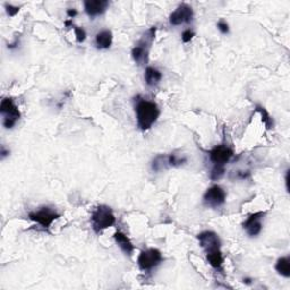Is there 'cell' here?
Segmentation results:
<instances>
[{
  "label": "cell",
  "instance_id": "cell-24",
  "mask_svg": "<svg viewBox=\"0 0 290 290\" xmlns=\"http://www.w3.org/2000/svg\"><path fill=\"white\" fill-rule=\"evenodd\" d=\"M6 12L8 14V16L13 17L15 16L16 14L20 12V7H16V6H13V5H8V3H6Z\"/></svg>",
  "mask_w": 290,
  "mask_h": 290
},
{
  "label": "cell",
  "instance_id": "cell-3",
  "mask_svg": "<svg viewBox=\"0 0 290 290\" xmlns=\"http://www.w3.org/2000/svg\"><path fill=\"white\" fill-rule=\"evenodd\" d=\"M155 31H157V27L155 26L147 30L146 33L142 36V39L136 43L135 47H134L132 50L133 59L137 65H140V66L141 65L147 64L150 49L155 38Z\"/></svg>",
  "mask_w": 290,
  "mask_h": 290
},
{
  "label": "cell",
  "instance_id": "cell-11",
  "mask_svg": "<svg viewBox=\"0 0 290 290\" xmlns=\"http://www.w3.org/2000/svg\"><path fill=\"white\" fill-rule=\"evenodd\" d=\"M266 216V212L259 211L253 213L249 216L244 223H242V228H244L246 233L251 237H256L261 234V231L263 229V223L262 221Z\"/></svg>",
  "mask_w": 290,
  "mask_h": 290
},
{
  "label": "cell",
  "instance_id": "cell-9",
  "mask_svg": "<svg viewBox=\"0 0 290 290\" xmlns=\"http://www.w3.org/2000/svg\"><path fill=\"white\" fill-rule=\"evenodd\" d=\"M194 12L191 6L187 3H181L177 7L175 12L171 13L169 17V22L172 26H180L183 24H188L193 21Z\"/></svg>",
  "mask_w": 290,
  "mask_h": 290
},
{
  "label": "cell",
  "instance_id": "cell-21",
  "mask_svg": "<svg viewBox=\"0 0 290 290\" xmlns=\"http://www.w3.org/2000/svg\"><path fill=\"white\" fill-rule=\"evenodd\" d=\"M226 172V167L223 166H213V168L210 172V178L211 180H220L224 176Z\"/></svg>",
  "mask_w": 290,
  "mask_h": 290
},
{
  "label": "cell",
  "instance_id": "cell-17",
  "mask_svg": "<svg viewBox=\"0 0 290 290\" xmlns=\"http://www.w3.org/2000/svg\"><path fill=\"white\" fill-rule=\"evenodd\" d=\"M274 267H275V271H277L280 275H282V277L289 278L290 277V257L282 256L280 259H278Z\"/></svg>",
  "mask_w": 290,
  "mask_h": 290
},
{
  "label": "cell",
  "instance_id": "cell-5",
  "mask_svg": "<svg viewBox=\"0 0 290 290\" xmlns=\"http://www.w3.org/2000/svg\"><path fill=\"white\" fill-rule=\"evenodd\" d=\"M163 261L162 254L157 248H148L140 253L137 257V266L143 272H150L155 269Z\"/></svg>",
  "mask_w": 290,
  "mask_h": 290
},
{
  "label": "cell",
  "instance_id": "cell-18",
  "mask_svg": "<svg viewBox=\"0 0 290 290\" xmlns=\"http://www.w3.org/2000/svg\"><path fill=\"white\" fill-rule=\"evenodd\" d=\"M256 111L260 112L261 114V117H262V121L264 126H266V129H271L274 127V121H273V118L271 117L269 112H267L266 109L261 106H256Z\"/></svg>",
  "mask_w": 290,
  "mask_h": 290
},
{
  "label": "cell",
  "instance_id": "cell-27",
  "mask_svg": "<svg viewBox=\"0 0 290 290\" xmlns=\"http://www.w3.org/2000/svg\"><path fill=\"white\" fill-rule=\"evenodd\" d=\"M18 43H20V42H18V40L16 39V40H15V42H14V43H10V45H8V49H10V50L15 49L16 47L18 46Z\"/></svg>",
  "mask_w": 290,
  "mask_h": 290
},
{
  "label": "cell",
  "instance_id": "cell-16",
  "mask_svg": "<svg viewBox=\"0 0 290 290\" xmlns=\"http://www.w3.org/2000/svg\"><path fill=\"white\" fill-rule=\"evenodd\" d=\"M205 254H206V260H208L210 266L217 271H222L224 259L221 249H216V251H212Z\"/></svg>",
  "mask_w": 290,
  "mask_h": 290
},
{
  "label": "cell",
  "instance_id": "cell-10",
  "mask_svg": "<svg viewBox=\"0 0 290 290\" xmlns=\"http://www.w3.org/2000/svg\"><path fill=\"white\" fill-rule=\"evenodd\" d=\"M199 246L204 249L205 253L221 249V239L215 231L205 230L197 236Z\"/></svg>",
  "mask_w": 290,
  "mask_h": 290
},
{
  "label": "cell",
  "instance_id": "cell-22",
  "mask_svg": "<svg viewBox=\"0 0 290 290\" xmlns=\"http://www.w3.org/2000/svg\"><path fill=\"white\" fill-rule=\"evenodd\" d=\"M194 36H195V32L193 30H191V28H187V30H185L183 33H181V41L184 43H187L190 42Z\"/></svg>",
  "mask_w": 290,
  "mask_h": 290
},
{
  "label": "cell",
  "instance_id": "cell-15",
  "mask_svg": "<svg viewBox=\"0 0 290 290\" xmlns=\"http://www.w3.org/2000/svg\"><path fill=\"white\" fill-rule=\"evenodd\" d=\"M94 43H96L97 49H99V50H107V49L110 48L111 45H112L111 31L103 30V31L99 32V33H97Z\"/></svg>",
  "mask_w": 290,
  "mask_h": 290
},
{
  "label": "cell",
  "instance_id": "cell-20",
  "mask_svg": "<svg viewBox=\"0 0 290 290\" xmlns=\"http://www.w3.org/2000/svg\"><path fill=\"white\" fill-rule=\"evenodd\" d=\"M65 25H66V26H72V28H74V30H75V34H76V40H77V42L82 43V42L85 41V39H86V32H85L84 28L75 26V25L72 24V20L65 22Z\"/></svg>",
  "mask_w": 290,
  "mask_h": 290
},
{
  "label": "cell",
  "instance_id": "cell-26",
  "mask_svg": "<svg viewBox=\"0 0 290 290\" xmlns=\"http://www.w3.org/2000/svg\"><path fill=\"white\" fill-rule=\"evenodd\" d=\"M9 153H10V151H9V150L7 151V150H5V147H3V146L1 147V159H2V160H3V159H5V158L7 157V155H8Z\"/></svg>",
  "mask_w": 290,
  "mask_h": 290
},
{
  "label": "cell",
  "instance_id": "cell-19",
  "mask_svg": "<svg viewBox=\"0 0 290 290\" xmlns=\"http://www.w3.org/2000/svg\"><path fill=\"white\" fill-rule=\"evenodd\" d=\"M167 162H168L169 167H180L187 162V158L177 155L176 153H171L167 155Z\"/></svg>",
  "mask_w": 290,
  "mask_h": 290
},
{
  "label": "cell",
  "instance_id": "cell-8",
  "mask_svg": "<svg viewBox=\"0 0 290 290\" xmlns=\"http://www.w3.org/2000/svg\"><path fill=\"white\" fill-rule=\"evenodd\" d=\"M234 157V150L226 144L217 145L209 152V159L213 163V166L226 167L230 159Z\"/></svg>",
  "mask_w": 290,
  "mask_h": 290
},
{
  "label": "cell",
  "instance_id": "cell-14",
  "mask_svg": "<svg viewBox=\"0 0 290 290\" xmlns=\"http://www.w3.org/2000/svg\"><path fill=\"white\" fill-rule=\"evenodd\" d=\"M144 79L147 86H150V88H155V86H158L159 83L161 82L162 72L159 71L158 68L147 66L145 68Z\"/></svg>",
  "mask_w": 290,
  "mask_h": 290
},
{
  "label": "cell",
  "instance_id": "cell-25",
  "mask_svg": "<svg viewBox=\"0 0 290 290\" xmlns=\"http://www.w3.org/2000/svg\"><path fill=\"white\" fill-rule=\"evenodd\" d=\"M77 14H78V12L76 9H74V8L67 10V16L70 17V18H74L76 15H77Z\"/></svg>",
  "mask_w": 290,
  "mask_h": 290
},
{
  "label": "cell",
  "instance_id": "cell-2",
  "mask_svg": "<svg viewBox=\"0 0 290 290\" xmlns=\"http://www.w3.org/2000/svg\"><path fill=\"white\" fill-rule=\"evenodd\" d=\"M116 223V217L112 209L108 205H99L93 210L91 215V224L96 234L102 233Z\"/></svg>",
  "mask_w": 290,
  "mask_h": 290
},
{
  "label": "cell",
  "instance_id": "cell-4",
  "mask_svg": "<svg viewBox=\"0 0 290 290\" xmlns=\"http://www.w3.org/2000/svg\"><path fill=\"white\" fill-rule=\"evenodd\" d=\"M0 112H1L3 117L2 125L7 129H12L21 118V112L12 97H5L1 101V103H0Z\"/></svg>",
  "mask_w": 290,
  "mask_h": 290
},
{
  "label": "cell",
  "instance_id": "cell-7",
  "mask_svg": "<svg viewBox=\"0 0 290 290\" xmlns=\"http://www.w3.org/2000/svg\"><path fill=\"white\" fill-rule=\"evenodd\" d=\"M227 194L226 191L223 190L220 185H213L210 188L206 190V192L203 195V202L208 208L217 209L222 206L226 203Z\"/></svg>",
  "mask_w": 290,
  "mask_h": 290
},
{
  "label": "cell",
  "instance_id": "cell-13",
  "mask_svg": "<svg viewBox=\"0 0 290 290\" xmlns=\"http://www.w3.org/2000/svg\"><path fill=\"white\" fill-rule=\"evenodd\" d=\"M114 239L118 247L121 248L126 255H133L135 247H134L133 242L128 238V236L122 233V231H116L114 234Z\"/></svg>",
  "mask_w": 290,
  "mask_h": 290
},
{
  "label": "cell",
  "instance_id": "cell-12",
  "mask_svg": "<svg viewBox=\"0 0 290 290\" xmlns=\"http://www.w3.org/2000/svg\"><path fill=\"white\" fill-rule=\"evenodd\" d=\"M109 7V1L107 0H86L84 1V10L86 15L93 18L102 15L106 13Z\"/></svg>",
  "mask_w": 290,
  "mask_h": 290
},
{
  "label": "cell",
  "instance_id": "cell-6",
  "mask_svg": "<svg viewBox=\"0 0 290 290\" xmlns=\"http://www.w3.org/2000/svg\"><path fill=\"white\" fill-rule=\"evenodd\" d=\"M28 218H30V220L40 224L42 228L48 229L51 227L54 221L59 219L60 215L57 212L56 209L50 208V206H42V208H39L35 211L28 213Z\"/></svg>",
  "mask_w": 290,
  "mask_h": 290
},
{
  "label": "cell",
  "instance_id": "cell-1",
  "mask_svg": "<svg viewBox=\"0 0 290 290\" xmlns=\"http://www.w3.org/2000/svg\"><path fill=\"white\" fill-rule=\"evenodd\" d=\"M135 115L137 127L145 132V130L151 129L152 126L157 122L160 116V109L153 101L142 99L139 97L135 103Z\"/></svg>",
  "mask_w": 290,
  "mask_h": 290
},
{
  "label": "cell",
  "instance_id": "cell-23",
  "mask_svg": "<svg viewBox=\"0 0 290 290\" xmlns=\"http://www.w3.org/2000/svg\"><path fill=\"white\" fill-rule=\"evenodd\" d=\"M217 27H218V30H219L222 34H228V33H229V24H228L226 21L221 20L219 22V23L217 24Z\"/></svg>",
  "mask_w": 290,
  "mask_h": 290
}]
</instances>
